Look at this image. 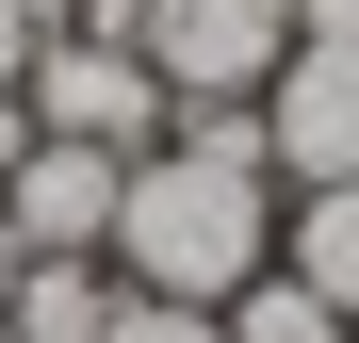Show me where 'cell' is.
<instances>
[{"label":"cell","instance_id":"1","mask_svg":"<svg viewBox=\"0 0 359 343\" xmlns=\"http://www.w3.org/2000/svg\"><path fill=\"white\" fill-rule=\"evenodd\" d=\"M131 295L180 311H229L245 278L278 262V163H262V98H196L163 114V147H131L114 180V246H98Z\"/></svg>","mask_w":359,"mask_h":343},{"label":"cell","instance_id":"2","mask_svg":"<svg viewBox=\"0 0 359 343\" xmlns=\"http://www.w3.org/2000/svg\"><path fill=\"white\" fill-rule=\"evenodd\" d=\"M147 82L196 114V98H262L278 82V49H294V0H147Z\"/></svg>","mask_w":359,"mask_h":343},{"label":"cell","instance_id":"3","mask_svg":"<svg viewBox=\"0 0 359 343\" xmlns=\"http://www.w3.org/2000/svg\"><path fill=\"white\" fill-rule=\"evenodd\" d=\"M33 131H66V147H114V163H131V147H163V82H147V49H114V33H49L33 49Z\"/></svg>","mask_w":359,"mask_h":343},{"label":"cell","instance_id":"4","mask_svg":"<svg viewBox=\"0 0 359 343\" xmlns=\"http://www.w3.org/2000/svg\"><path fill=\"white\" fill-rule=\"evenodd\" d=\"M262 163H278L294 196L359 180V33H294V49H278V82H262Z\"/></svg>","mask_w":359,"mask_h":343},{"label":"cell","instance_id":"5","mask_svg":"<svg viewBox=\"0 0 359 343\" xmlns=\"http://www.w3.org/2000/svg\"><path fill=\"white\" fill-rule=\"evenodd\" d=\"M114 180H131L114 147L33 131L17 163H0V246H17V262H98V246H114Z\"/></svg>","mask_w":359,"mask_h":343},{"label":"cell","instance_id":"6","mask_svg":"<svg viewBox=\"0 0 359 343\" xmlns=\"http://www.w3.org/2000/svg\"><path fill=\"white\" fill-rule=\"evenodd\" d=\"M98 327H114V262H17L0 343H98Z\"/></svg>","mask_w":359,"mask_h":343},{"label":"cell","instance_id":"7","mask_svg":"<svg viewBox=\"0 0 359 343\" xmlns=\"http://www.w3.org/2000/svg\"><path fill=\"white\" fill-rule=\"evenodd\" d=\"M294 278H311V295L359 327V180H327V196H294V246H278Z\"/></svg>","mask_w":359,"mask_h":343},{"label":"cell","instance_id":"8","mask_svg":"<svg viewBox=\"0 0 359 343\" xmlns=\"http://www.w3.org/2000/svg\"><path fill=\"white\" fill-rule=\"evenodd\" d=\"M212 327H229V343H359V327H343V311H327L294 262H262V278H245V295H229Z\"/></svg>","mask_w":359,"mask_h":343},{"label":"cell","instance_id":"9","mask_svg":"<svg viewBox=\"0 0 359 343\" xmlns=\"http://www.w3.org/2000/svg\"><path fill=\"white\" fill-rule=\"evenodd\" d=\"M98 343H229L212 311H180V295H131V278H114V327Z\"/></svg>","mask_w":359,"mask_h":343},{"label":"cell","instance_id":"10","mask_svg":"<svg viewBox=\"0 0 359 343\" xmlns=\"http://www.w3.org/2000/svg\"><path fill=\"white\" fill-rule=\"evenodd\" d=\"M33 49H49V33L17 17V0H0V98H17V82H33Z\"/></svg>","mask_w":359,"mask_h":343},{"label":"cell","instance_id":"11","mask_svg":"<svg viewBox=\"0 0 359 343\" xmlns=\"http://www.w3.org/2000/svg\"><path fill=\"white\" fill-rule=\"evenodd\" d=\"M294 33H359V0H294Z\"/></svg>","mask_w":359,"mask_h":343},{"label":"cell","instance_id":"12","mask_svg":"<svg viewBox=\"0 0 359 343\" xmlns=\"http://www.w3.org/2000/svg\"><path fill=\"white\" fill-rule=\"evenodd\" d=\"M17 17H33V33H66V17H82V0H17Z\"/></svg>","mask_w":359,"mask_h":343},{"label":"cell","instance_id":"13","mask_svg":"<svg viewBox=\"0 0 359 343\" xmlns=\"http://www.w3.org/2000/svg\"><path fill=\"white\" fill-rule=\"evenodd\" d=\"M0 311H17V246H0Z\"/></svg>","mask_w":359,"mask_h":343}]
</instances>
